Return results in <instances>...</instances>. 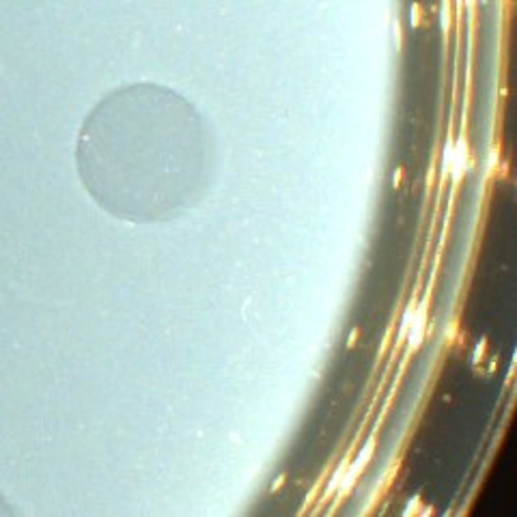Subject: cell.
Listing matches in <instances>:
<instances>
[{"mask_svg":"<svg viewBox=\"0 0 517 517\" xmlns=\"http://www.w3.org/2000/svg\"><path fill=\"white\" fill-rule=\"evenodd\" d=\"M373 448H375V440H369L364 444V448L358 453V457L353 459V463H349L345 468V472H343V478H341V483H339V494H347L353 485H356V481H358V476L362 474V470H364V465L369 463V459H371V455H373Z\"/></svg>","mask_w":517,"mask_h":517,"instance_id":"obj_1","label":"cell"},{"mask_svg":"<svg viewBox=\"0 0 517 517\" xmlns=\"http://www.w3.org/2000/svg\"><path fill=\"white\" fill-rule=\"evenodd\" d=\"M425 326H427V300H422L418 306L414 308L412 313V321L407 326V341H409V349H416L422 341V334H425Z\"/></svg>","mask_w":517,"mask_h":517,"instance_id":"obj_2","label":"cell"},{"mask_svg":"<svg viewBox=\"0 0 517 517\" xmlns=\"http://www.w3.org/2000/svg\"><path fill=\"white\" fill-rule=\"evenodd\" d=\"M0 517H15L13 515V509L7 504V500L2 498V494H0Z\"/></svg>","mask_w":517,"mask_h":517,"instance_id":"obj_3","label":"cell"}]
</instances>
